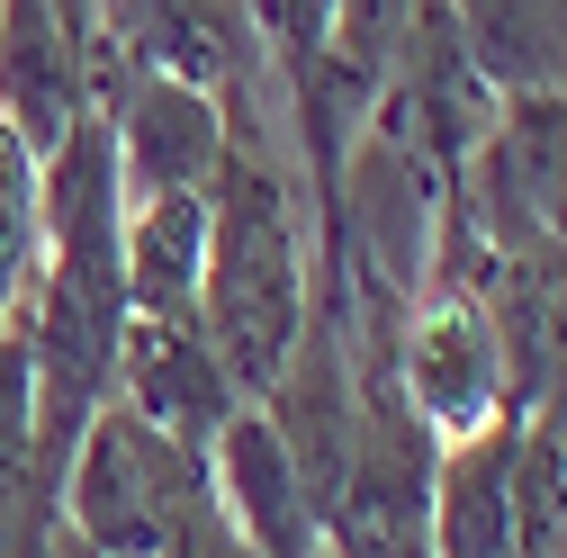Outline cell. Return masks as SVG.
I'll list each match as a JSON object with an SVG mask.
<instances>
[{"label":"cell","instance_id":"6da1fadb","mask_svg":"<svg viewBox=\"0 0 567 558\" xmlns=\"http://www.w3.org/2000/svg\"><path fill=\"white\" fill-rule=\"evenodd\" d=\"M316 324V261H307V217L279 180L252 82L226 91V163L207 180V270H198V333L226 361L244 396H270L279 370L298 361Z\"/></svg>","mask_w":567,"mask_h":558},{"label":"cell","instance_id":"7a4b0ae2","mask_svg":"<svg viewBox=\"0 0 567 558\" xmlns=\"http://www.w3.org/2000/svg\"><path fill=\"white\" fill-rule=\"evenodd\" d=\"M207 505V459L181 451L172 433H154L135 405H100L73 459H63V496H54V523L73 531L82 549L100 558H163L172 531Z\"/></svg>","mask_w":567,"mask_h":558},{"label":"cell","instance_id":"3957f363","mask_svg":"<svg viewBox=\"0 0 567 558\" xmlns=\"http://www.w3.org/2000/svg\"><path fill=\"white\" fill-rule=\"evenodd\" d=\"M451 217L477 252H567V91H495Z\"/></svg>","mask_w":567,"mask_h":558},{"label":"cell","instance_id":"277c9868","mask_svg":"<svg viewBox=\"0 0 567 558\" xmlns=\"http://www.w3.org/2000/svg\"><path fill=\"white\" fill-rule=\"evenodd\" d=\"M388 370H396V396L414 405V424L433 442H468V433L514 414L505 342H495V316L468 279H433L423 298H405Z\"/></svg>","mask_w":567,"mask_h":558},{"label":"cell","instance_id":"5b68a950","mask_svg":"<svg viewBox=\"0 0 567 558\" xmlns=\"http://www.w3.org/2000/svg\"><path fill=\"white\" fill-rule=\"evenodd\" d=\"M91 100H100V117L117 135L126 198L217 180V163H226V91L181 82V73H145V63H100Z\"/></svg>","mask_w":567,"mask_h":558},{"label":"cell","instance_id":"8992f818","mask_svg":"<svg viewBox=\"0 0 567 558\" xmlns=\"http://www.w3.org/2000/svg\"><path fill=\"white\" fill-rule=\"evenodd\" d=\"M100 63H145L207 91H244L261 73L252 0H100L91 19V73Z\"/></svg>","mask_w":567,"mask_h":558},{"label":"cell","instance_id":"52a82bcc","mask_svg":"<svg viewBox=\"0 0 567 558\" xmlns=\"http://www.w3.org/2000/svg\"><path fill=\"white\" fill-rule=\"evenodd\" d=\"M117 405H135L154 433H172L181 451L207 459V442L226 433V414L252 405V396L207 352L198 316H126V333H117Z\"/></svg>","mask_w":567,"mask_h":558},{"label":"cell","instance_id":"ba28073f","mask_svg":"<svg viewBox=\"0 0 567 558\" xmlns=\"http://www.w3.org/2000/svg\"><path fill=\"white\" fill-rule=\"evenodd\" d=\"M207 496H217V514L235 523V540L252 558H324V523L261 405H235L226 433L207 442Z\"/></svg>","mask_w":567,"mask_h":558},{"label":"cell","instance_id":"9c48e42d","mask_svg":"<svg viewBox=\"0 0 567 558\" xmlns=\"http://www.w3.org/2000/svg\"><path fill=\"white\" fill-rule=\"evenodd\" d=\"M423 558H523V414L442 442L423 496Z\"/></svg>","mask_w":567,"mask_h":558},{"label":"cell","instance_id":"30bf717a","mask_svg":"<svg viewBox=\"0 0 567 558\" xmlns=\"http://www.w3.org/2000/svg\"><path fill=\"white\" fill-rule=\"evenodd\" d=\"M91 108V45L54 0H0V117L54 154Z\"/></svg>","mask_w":567,"mask_h":558},{"label":"cell","instance_id":"8fae6325","mask_svg":"<svg viewBox=\"0 0 567 558\" xmlns=\"http://www.w3.org/2000/svg\"><path fill=\"white\" fill-rule=\"evenodd\" d=\"M117 270H126V316H198L207 189H154V198H126Z\"/></svg>","mask_w":567,"mask_h":558},{"label":"cell","instance_id":"7c38bea8","mask_svg":"<svg viewBox=\"0 0 567 558\" xmlns=\"http://www.w3.org/2000/svg\"><path fill=\"white\" fill-rule=\"evenodd\" d=\"M486 91H567V0H451Z\"/></svg>","mask_w":567,"mask_h":558},{"label":"cell","instance_id":"4fadbf2b","mask_svg":"<svg viewBox=\"0 0 567 558\" xmlns=\"http://www.w3.org/2000/svg\"><path fill=\"white\" fill-rule=\"evenodd\" d=\"M45 261V154L0 117V324L37 298Z\"/></svg>","mask_w":567,"mask_h":558},{"label":"cell","instance_id":"5bb4252c","mask_svg":"<svg viewBox=\"0 0 567 558\" xmlns=\"http://www.w3.org/2000/svg\"><path fill=\"white\" fill-rule=\"evenodd\" d=\"M163 558H252V549L235 540V523L217 514V496H207V505H198V514L172 531V549H163Z\"/></svg>","mask_w":567,"mask_h":558}]
</instances>
